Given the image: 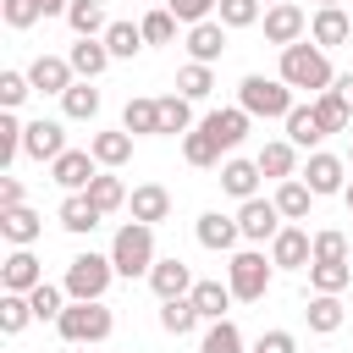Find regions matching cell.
Returning a JSON list of instances; mask_svg holds the SVG:
<instances>
[{
	"instance_id": "be15d7a7",
	"label": "cell",
	"mask_w": 353,
	"mask_h": 353,
	"mask_svg": "<svg viewBox=\"0 0 353 353\" xmlns=\"http://www.w3.org/2000/svg\"><path fill=\"white\" fill-rule=\"evenodd\" d=\"M254 353H259V347H254Z\"/></svg>"
},
{
	"instance_id": "ac0fdd59",
	"label": "cell",
	"mask_w": 353,
	"mask_h": 353,
	"mask_svg": "<svg viewBox=\"0 0 353 353\" xmlns=\"http://www.w3.org/2000/svg\"><path fill=\"white\" fill-rule=\"evenodd\" d=\"M127 210H132V221H143V226H160V221L171 215V193H165L160 182H138V188L127 193Z\"/></svg>"
},
{
	"instance_id": "484cf974",
	"label": "cell",
	"mask_w": 353,
	"mask_h": 353,
	"mask_svg": "<svg viewBox=\"0 0 353 353\" xmlns=\"http://www.w3.org/2000/svg\"><path fill=\"white\" fill-rule=\"evenodd\" d=\"M88 149H94V160H99L105 171H116V165L132 160V132H121V127H116V132H94Z\"/></svg>"
},
{
	"instance_id": "f6af8a7d",
	"label": "cell",
	"mask_w": 353,
	"mask_h": 353,
	"mask_svg": "<svg viewBox=\"0 0 353 353\" xmlns=\"http://www.w3.org/2000/svg\"><path fill=\"white\" fill-rule=\"evenodd\" d=\"M265 11H259V0H221L215 6V22H226V28H254Z\"/></svg>"
},
{
	"instance_id": "7402d4cb",
	"label": "cell",
	"mask_w": 353,
	"mask_h": 353,
	"mask_svg": "<svg viewBox=\"0 0 353 353\" xmlns=\"http://www.w3.org/2000/svg\"><path fill=\"white\" fill-rule=\"evenodd\" d=\"M254 160H259V176H276V182H292L298 176V143H287V138H270Z\"/></svg>"
},
{
	"instance_id": "1f68e13d",
	"label": "cell",
	"mask_w": 353,
	"mask_h": 353,
	"mask_svg": "<svg viewBox=\"0 0 353 353\" xmlns=\"http://www.w3.org/2000/svg\"><path fill=\"white\" fill-rule=\"evenodd\" d=\"M88 204H94L99 215H116V210L127 204V182H121L116 171H99V176L88 182Z\"/></svg>"
},
{
	"instance_id": "db71d44e",
	"label": "cell",
	"mask_w": 353,
	"mask_h": 353,
	"mask_svg": "<svg viewBox=\"0 0 353 353\" xmlns=\"http://www.w3.org/2000/svg\"><path fill=\"white\" fill-rule=\"evenodd\" d=\"M22 204V182L17 176H0V210H17Z\"/></svg>"
},
{
	"instance_id": "94428289",
	"label": "cell",
	"mask_w": 353,
	"mask_h": 353,
	"mask_svg": "<svg viewBox=\"0 0 353 353\" xmlns=\"http://www.w3.org/2000/svg\"><path fill=\"white\" fill-rule=\"evenodd\" d=\"M77 353H94V347H77Z\"/></svg>"
},
{
	"instance_id": "8d00e7d4",
	"label": "cell",
	"mask_w": 353,
	"mask_h": 353,
	"mask_svg": "<svg viewBox=\"0 0 353 353\" xmlns=\"http://www.w3.org/2000/svg\"><path fill=\"white\" fill-rule=\"evenodd\" d=\"M105 50H110V61H132V55L143 50V28H132V22H110V28H105Z\"/></svg>"
},
{
	"instance_id": "ab89813d",
	"label": "cell",
	"mask_w": 353,
	"mask_h": 353,
	"mask_svg": "<svg viewBox=\"0 0 353 353\" xmlns=\"http://www.w3.org/2000/svg\"><path fill=\"white\" fill-rule=\"evenodd\" d=\"M199 353H243V331L232 320H210V331L199 336Z\"/></svg>"
},
{
	"instance_id": "7a4b0ae2",
	"label": "cell",
	"mask_w": 353,
	"mask_h": 353,
	"mask_svg": "<svg viewBox=\"0 0 353 353\" xmlns=\"http://www.w3.org/2000/svg\"><path fill=\"white\" fill-rule=\"evenodd\" d=\"M110 265H116V276H149L154 270V226H143V221H127V226H116V237H110Z\"/></svg>"
},
{
	"instance_id": "f907efd6",
	"label": "cell",
	"mask_w": 353,
	"mask_h": 353,
	"mask_svg": "<svg viewBox=\"0 0 353 353\" xmlns=\"http://www.w3.org/2000/svg\"><path fill=\"white\" fill-rule=\"evenodd\" d=\"M28 94H33L28 72H0V105H6V110H17V105H22Z\"/></svg>"
},
{
	"instance_id": "9f6ffc18",
	"label": "cell",
	"mask_w": 353,
	"mask_h": 353,
	"mask_svg": "<svg viewBox=\"0 0 353 353\" xmlns=\"http://www.w3.org/2000/svg\"><path fill=\"white\" fill-rule=\"evenodd\" d=\"M39 11H44V17H66V11H72V0H39Z\"/></svg>"
},
{
	"instance_id": "680465c9",
	"label": "cell",
	"mask_w": 353,
	"mask_h": 353,
	"mask_svg": "<svg viewBox=\"0 0 353 353\" xmlns=\"http://www.w3.org/2000/svg\"><path fill=\"white\" fill-rule=\"evenodd\" d=\"M325 6H342V0H320V11H325Z\"/></svg>"
},
{
	"instance_id": "f1b7e54d",
	"label": "cell",
	"mask_w": 353,
	"mask_h": 353,
	"mask_svg": "<svg viewBox=\"0 0 353 353\" xmlns=\"http://www.w3.org/2000/svg\"><path fill=\"white\" fill-rule=\"evenodd\" d=\"M66 28H72L77 39H105L110 17H105V6H99V0H72V11H66Z\"/></svg>"
},
{
	"instance_id": "8fae6325",
	"label": "cell",
	"mask_w": 353,
	"mask_h": 353,
	"mask_svg": "<svg viewBox=\"0 0 353 353\" xmlns=\"http://www.w3.org/2000/svg\"><path fill=\"white\" fill-rule=\"evenodd\" d=\"M22 154H28V160H50V165H55V160L66 154V127H61V121H44V116H39V121H28V132H22Z\"/></svg>"
},
{
	"instance_id": "bcb514c9",
	"label": "cell",
	"mask_w": 353,
	"mask_h": 353,
	"mask_svg": "<svg viewBox=\"0 0 353 353\" xmlns=\"http://www.w3.org/2000/svg\"><path fill=\"white\" fill-rule=\"evenodd\" d=\"M22 132H28V121H17V110H6L0 116V165H11L22 154Z\"/></svg>"
},
{
	"instance_id": "7bdbcfd3",
	"label": "cell",
	"mask_w": 353,
	"mask_h": 353,
	"mask_svg": "<svg viewBox=\"0 0 353 353\" xmlns=\"http://www.w3.org/2000/svg\"><path fill=\"white\" fill-rule=\"evenodd\" d=\"M28 303H33V320H61L72 298H66V287H50V281H44V287L28 292Z\"/></svg>"
},
{
	"instance_id": "f35d334b",
	"label": "cell",
	"mask_w": 353,
	"mask_h": 353,
	"mask_svg": "<svg viewBox=\"0 0 353 353\" xmlns=\"http://www.w3.org/2000/svg\"><path fill=\"white\" fill-rule=\"evenodd\" d=\"M160 325H165V336H193V325H199L193 298H171V303H160Z\"/></svg>"
},
{
	"instance_id": "816d5d0a",
	"label": "cell",
	"mask_w": 353,
	"mask_h": 353,
	"mask_svg": "<svg viewBox=\"0 0 353 353\" xmlns=\"http://www.w3.org/2000/svg\"><path fill=\"white\" fill-rule=\"evenodd\" d=\"M0 17H6V28H33L44 11H39V0H0Z\"/></svg>"
},
{
	"instance_id": "4316f807",
	"label": "cell",
	"mask_w": 353,
	"mask_h": 353,
	"mask_svg": "<svg viewBox=\"0 0 353 353\" xmlns=\"http://www.w3.org/2000/svg\"><path fill=\"white\" fill-rule=\"evenodd\" d=\"M55 221H61L66 232H77V237H83V232H94L105 215L88 204V193H66V199H61V210H55Z\"/></svg>"
},
{
	"instance_id": "5b68a950",
	"label": "cell",
	"mask_w": 353,
	"mask_h": 353,
	"mask_svg": "<svg viewBox=\"0 0 353 353\" xmlns=\"http://www.w3.org/2000/svg\"><path fill=\"white\" fill-rule=\"evenodd\" d=\"M55 331L72 342V347H99L110 331H116V314L105 303H66V314L55 320Z\"/></svg>"
},
{
	"instance_id": "cb8c5ba5",
	"label": "cell",
	"mask_w": 353,
	"mask_h": 353,
	"mask_svg": "<svg viewBox=\"0 0 353 353\" xmlns=\"http://www.w3.org/2000/svg\"><path fill=\"white\" fill-rule=\"evenodd\" d=\"M221 188H226L237 204L259 199V160H226V165H221Z\"/></svg>"
},
{
	"instance_id": "836d02e7",
	"label": "cell",
	"mask_w": 353,
	"mask_h": 353,
	"mask_svg": "<svg viewBox=\"0 0 353 353\" xmlns=\"http://www.w3.org/2000/svg\"><path fill=\"white\" fill-rule=\"evenodd\" d=\"M160 132H165V138H176V132L188 138V132H193V99L165 94V99H160Z\"/></svg>"
},
{
	"instance_id": "ee69618b",
	"label": "cell",
	"mask_w": 353,
	"mask_h": 353,
	"mask_svg": "<svg viewBox=\"0 0 353 353\" xmlns=\"http://www.w3.org/2000/svg\"><path fill=\"white\" fill-rule=\"evenodd\" d=\"M314 265H347V237L336 226L314 232Z\"/></svg>"
},
{
	"instance_id": "9a60e30c",
	"label": "cell",
	"mask_w": 353,
	"mask_h": 353,
	"mask_svg": "<svg viewBox=\"0 0 353 353\" xmlns=\"http://www.w3.org/2000/svg\"><path fill=\"white\" fill-rule=\"evenodd\" d=\"M248 121H254V116H248L243 105H226V110H210V116H204L199 127H204V132H210V138H215L221 149H237V143L248 138Z\"/></svg>"
},
{
	"instance_id": "7dc6e473",
	"label": "cell",
	"mask_w": 353,
	"mask_h": 353,
	"mask_svg": "<svg viewBox=\"0 0 353 353\" xmlns=\"http://www.w3.org/2000/svg\"><path fill=\"white\" fill-rule=\"evenodd\" d=\"M353 281V265H309V287L314 292H342Z\"/></svg>"
},
{
	"instance_id": "91938a15",
	"label": "cell",
	"mask_w": 353,
	"mask_h": 353,
	"mask_svg": "<svg viewBox=\"0 0 353 353\" xmlns=\"http://www.w3.org/2000/svg\"><path fill=\"white\" fill-rule=\"evenodd\" d=\"M270 6H281V0H265V11H270Z\"/></svg>"
},
{
	"instance_id": "6da1fadb",
	"label": "cell",
	"mask_w": 353,
	"mask_h": 353,
	"mask_svg": "<svg viewBox=\"0 0 353 353\" xmlns=\"http://www.w3.org/2000/svg\"><path fill=\"white\" fill-rule=\"evenodd\" d=\"M276 77H281L287 88H303V94H325V88L336 83V72H331V61H325L320 44H287Z\"/></svg>"
},
{
	"instance_id": "8992f818",
	"label": "cell",
	"mask_w": 353,
	"mask_h": 353,
	"mask_svg": "<svg viewBox=\"0 0 353 353\" xmlns=\"http://www.w3.org/2000/svg\"><path fill=\"white\" fill-rule=\"evenodd\" d=\"M270 259L259 254V248H237L232 254V265H226V287H232V298H243V303H259L265 292H270Z\"/></svg>"
},
{
	"instance_id": "60d3db41",
	"label": "cell",
	"mask_w": 353,
	"mask_h": 353,
	"mask_svg": "<svg viewBox=\"0 0 353 353\" xmlns=\"http://www.w3.org/2000/svg\"><path fill=\"white\" fill-rule=\"evenodd\" d=\"M210 88H215V72H210V66L188 61V66L176 72V94H182V99H210Z\"/></svg>"
},
{
	"instance_id": "30bf717a",
	"label": "cell",
	"mask_w": 353,
	"mask_h": 353,
	"mask_svg": "<svg viewBox=\"0 0 353 353\" xmlns=\"http://www.w3.org/2000/svg\"><path fill=\"white\" fill-rule=\"evenodd\" d=\"M259 22H265V39H270L276 50H287V44H303V33H309V17H303V11L292 6V0L270 6V11L259 17Z\"/></svg>"
},
{
	"instance_id": "ba28073f",
	"label": "cell",
	"mask_w": 353,
	"mask_h": 353,
	"mask_svg": "<svg viewBox=\"0 0 353 353\" xmlns=\"http://www.w3.org/2000/svg\"><path fill=\"white\" fill-rule=\"evenodd\" d=\"M298 176L309 182V193H314V199H331V193H347V165H342L336 154H325V149H314V154H309V165H303Z\"/></svg>"
},
{
	"instance_id": "74e56055",
	"label": "cell",
	"mask_w": 353,
	"mask_h": 353,
	"mask_svg": "<svg viewBox=\"0 0 353 353\" xmlns=\"http://www.w3.org/2000/svg\"><path fill=\"white\" fill-rule=\"evenodd\" d=\"M28 320H33L28 292H0V331H6V336H22V331H28Z\"/></svg>"
},
{
	"instance_id": "9c48e42d",
	"label": "cell",
	"mask_w": 353,
	"mask_h": 353,
	"mask_svg": "<svg viewBox=\"0 0 353 353\" xmlns=\"http://www.w3.org/2000/svg\"><path fill=\"white\" fill-rule=\"evenodd\" d=\"M270 265L276 270H309L314 265V237L303 226H281L276 243H270Z\"/></svg>"
},
{
	"instance_id": "681fc988",
	"label": "cell",
	"mask_w": 353,
	"mask_h": 353,
	"mask_svg": "<svg viewBox=\"0 0 353 353\" xmlns=\"http://www.w3.org/2000/svg\"><path fill=\"white\" fill-rule=\"evenodd\" d=\"M215 6H221V0H165V11H171L176 22H188V28L210 22V17H215Z\"/></svg>"
},
{
	"instance_id": "2e32d148",
	"label": "cell",
	"mask_w": 353,
	"mask_h": 353,
	"mask_svg": "<svg viewBox=\"0 0 353 353\" xmlns=\"http://www.w3.org/2000/svg\"><path fill=\"white\" fill-rule=\"evenodd\" d=\"M0 287H6V292H33V287H44V270H39L33 248H11V254H6V265H0Z\"/></svg>"
},
{
	"instance_id": "7c38bea8",
	"label": "cell",
	"mask_w": 353,
	"mask_h": 353,
	"mask_svg": "<svg viewBox=\"0 0 353 353\" xmlns=\"http://www.w3.org/2000/svg\"><path fill=\"white\" fill-rule=\"evenodd\" d=\"M237 226H243L248 243H276V232H281V210H276V199H248V204L237 210Z\"/></svg>"
},
{
	"instance_id": "83f0119b",
	"label": "cell",
	"mask_w": 353,
	"mask_h": 353,
	"mask_svg": "<svg viewBox=\"0 0 353 353\" xmlns=\"http://www.w3.org/2000/svg\"><path fill=\"white\" fill-rule=\"evenodd\" d=\"M193 309H199V320H226V309H232V287L226 281H193Z\"/></svg>"
},
{
	"instance_id": "3957f363",
	"label": "cell",
	"mask_w": 353,
	"mask_h": 353,
	"mask_svg": "<svg viewBox=\"0 0 353 353\" xmlns=\"http://www.w3.org/2000/svg\"><path fill=\"white\" fill-rule=\"evenodd\" d=\"M237 105L248 110V116H265V121H287L292 116V88L281 83V77H265V72H248L243 83H237Z\"/></svg>"
},
{
	"instance_id": "5bb4252c",
	"label": "cell",
	"mask_w": 353,
	"mask_h": 353,
	"mask_svg": "<svg viewBox=\"0 0 353 353\" xmlns=\"http://www.w3.org/2000/svg\"><path fill=\"white\" fill-rule=\"evenodd\" d=\"M149 287H154V298L160 303H171V298H188L193 292V270H188V259H154V270H149Z\"/></svg>"
},
{
	"instance_id": "d590c367",
	"label": "cell",
	"mask_w": 353,
	"mask_h": 353,
	"mask_svg": "<svg viewBox=\"0 0 353 353\" xmlns=\"http://www.w3.org/2000/svg\"><path fill=\"white\" fill-rule=\"evenodd\" d=\"M309 204H314V193H309V182H303V176H292V182H281V188H276V210H281V221H303V215H309Z\"/></svg>"
},
{
	"instance_id": "b9f144b4",
	"label": "cell",
	"mask_w": 353,
	"mask_h": 353,
	"mask_svg": "<svg viewBox=\"0 0 353 353\" xmlns=\"http://www.w3.org/2000/svg\"><path fill=\"white\" fill-rule=\"evenodd\" d=\"M221 154H226V149H221V143H215L204 127H193V132L182 138V160H188V165H215Z\"/></svg>"
},
{
	"instance_id": "f5cc1de1",
	"label": "cell",
	"mask_w": 353,
	"mask_h": 353,
	"mask_svg": "<svg viewBox=\"0 0 353 353\" xmlns=\"http://www.w3.org/2000/svg\"><path fill=\"white\" fill-rule=\"evenodd\" d=\"M259 353H298V336L292 331H265L259 336Z\"/></svg>"
},
{
	"instance_id": "6f0895ef",
	"label": "cell",
	"mask_w": 353,
	"mask_h": 353,
	"mask_svg": "<svg viewBox=\"0 0 353 353\" xmlns=\"http://www.w3.org/2000/svg\"><path fill=\"white\" fill-rule=\"evenodd\" d=\"M342 199H347V210H353V182H347V193H342Z\"/></svg>"
},
{
	"instance_id": "e0dca14e",
	"label": "cell",
	"mask_w": 353,
	"mask_h": 353,
	"mask_svg": "<svg viewBox=\"0 0 353 353\" xmlns=\"http://www.w3.org/2000/svg\"><path fill=\"white\" fill-rule=\"evenodd\" d=\"M226 33H232V28H226V22H215V17H210V22H199V28H188V55H193L199 66H215V61L226 55Z\"/></svg>"
},
{
	"instance_id": "11a10c76",
	"label": "cell",
	"mask_w": 353,
	"mask_h": 353,
	"mask_svg": "<svg viewBox=\"0 0 353 353\" xmlns=\"http://www.w3.org/2000/svg\"><path fill=\"white\" fill-rule=\"evenodd\" d=\"M331 88H336V94H342V99H347V110H353V72H342V77H336V83H331Z\"/></svg>"
},
{
	"instance_id": "ffe728a7",
	"label": "cell",
	"mask_w": 353,
	"mask_h": 353,
	"mask_svg": "<svg viewBox=\"0 0 353 353\" xmlns=\"http://www.w3.org/2000/svg\"><path fill=\"white\" fill-rule=\"evenodd\" d=\"M193 232H199V243H204L210 254H226V248H237V237H243L237 215H221V210H204Z\"/></svg>"
},
{
	"instance_id": "277c9868",
	"label": "cell",
	"mask_w": 353,
	"mask_h": 353,
	"mask_svg": "<svg viewBox=\"0 0 353 353\" xmlns=\"http://www.w3.org/2000/svg\"><path fill=\"white\" fill-rule=\"evenodd\" d=\"M110 276H116V265H110V254H77L72 265H66V298L72 303H105V287H110Z\"/></svg>"
},
{
	"instance_id": "52a82bcc",
	"label": "cell",
	"mask_w": 353,
	"mask_h": 353,
	"mask_svg": "<svg viewBox=\"0 0 353 353\" xmlns=\"http://www.w3.org/2000/svg\"><path fill=\"white\" fill-rule=\"evenodd\" d=\"M99 176V160H94V149H66L55 165H50V182L55 188H66V193H88V182Z\"/></svg>"
},
{
	"instance_id": "603a6c76",
	"label": "cell",
	"mask_w": 353,
	"mask_h": 353,
	"mask_svg": "<svg viewBox=\"0 0 353 353\" xmlns=\"http://www.w3.org/2000/svg\"><path fill=\"white\" fill-rule=\"evenodd\" d=\"M66 61H72L77 83H94V77L110 66V50H105V39H77V44L66 50Z\"/></svg>"
},
{
	"instance_id": "4dcf8cb0",
	"label": "cell",
	"mask_w": 353,
	"mask_h": 353,
	"mask_svg": "<svg viewBox=\"0 0 353 353\" xmlns=\"http://www.w3.org/2000/svg\"><path fill=\"white\" fill-rule=\"evenodd\" d=\"M309 105H314V121H320V132H325V138H331V132H342V127L353 121V110H347V99H342L336 88H325V94H314Z\"/></svg>"
},
{
	"instance_id": "c3c4849f",
	"label": "cell",
	"mask_w": 353,
	"mask_h": 353,
	"mask_svg": "<svg viewBox=\"0 0 353 353\" xmlns=\"http://www.w3.org/2000/svg\"><path fill=\"white\" fill-rule=\"evenodd\" d=\"M138 28H143V44H171V39H176V17H171L165 6H160V11H149Z\"/></svg>"
},
{
	"instance_id": "4fadbf2b",
	"label": "cell",
	"mask_w": 353,
	"mask_h": 353,
	"mask_svg": "<svg viewBox=\"0 0 353 353\" xmlns=\"http://www.w3.org/2000/svg\"><path fill=\"white\" fill-rule=\"evenodd\" d=\"M28 83H33V94H66V88L77 83V72H72L66 55H33Z\"/></svg>"
},
{
	"instance_id": "44dd1931",
	"label": "cell",
	"mask_w": 353,
	"mask_h": 353,
	"mask_svg": "<svg viewBox=\"0 0 353 353\" xmlns=\"http://www.w3.org/2000/svg\"><path fill=\"white\" fill-rule=\"evenodd\" d=\"M347 33H353V22H347V11H342V6H325V11H314V17H309V39H314L320 50L347 44Z\"/></svg>"
},
{
	"instance_id": "d4e9b609",
	"label": "cell",
	"mask_w": 353,
	"mask_h": 353,
	"mask_svg": "<svg viewBox=\"0 0 353 353\" xmlns=\"http://www.w3.org/2000/svg\"><path fill=\"white\" fill-rule=\"evenodd\" d=\"M303 320H309V331H314V336H331V331H342V320H347V314H342V298H336V292H314V298H309V309H303Z\"/></svg>"
},
{
	"instance_id": "f546056e",
	"label": "cell",
	"mask_w": 353,
	"mask_h": 353,
	"mask_svg": "<svg viewBox=\"0 0 353 353\" xmlns=\"http://www.w3.org/2000/svg\"><path fill=\"white\" fill-rule=\"evenodd\" d=\"M121 132H132V138H154V132H160V99H127V110H121Z\"/></svg>"
},
{
	"instance_id": "d6986e66",
	"label": "cell",
	"mask_w": 353,
	"mask_h": 353,
	"mask_svg": "<svg viewBox=\"0 0 353 353\" xmlns=\"http://www.w3.org/2000/svg\"><path fill=\"white\" fill-rule=\"evenodd\" d=\"M39 232H44V215H39V210H28V204L0 210V237H6L11 248H33V243H39Z\"/></svg>"
},
{
	"instance_id": "d6a6232c",
	"label": "cell",
	"mask_w": 353,
	"mask_h": 353,
	"mask_svg": "<svg viewBox=\"0 0 353 353\" xmlns=\"http://www.w3.org/2000/svg\"><path fill=\"white\" fill-rule=\"evenodd\" d=\"M61 110H66V121H94L99 116V88L94 83H72L61 94Z\"/></svg>"
},
{
	"instance_id": "e575fe53",
	"label": "cell",
	"mask_w": 353,
	"mask_h": 353,
	"mask_svg": "<svg viewBox=\"0 0 353 353\" xmlns=\"http://www.w3.org/2000/svg\"><path fill=\"white\" fill-rule=\"evenodd\" d=\"M320 138H325V132H320V121H314V105H292V116H287V143H298V149L314 154Z\"/></svg>"
},
{
	"instance_id": "6125c7cd",
	"label": "cell",
	"mask_w": 353,
	"mask_h": 353,
	"mask_svg": "<svg viewBox=\"0 0 353 353\" xmlns=\"http://www.w3.org/2000/svg\"><path fill=\"white\" fill-rule=\"evenodd\" d=\"M347 165H353V149H347Z\"/></svg>"
}]
</instances>
